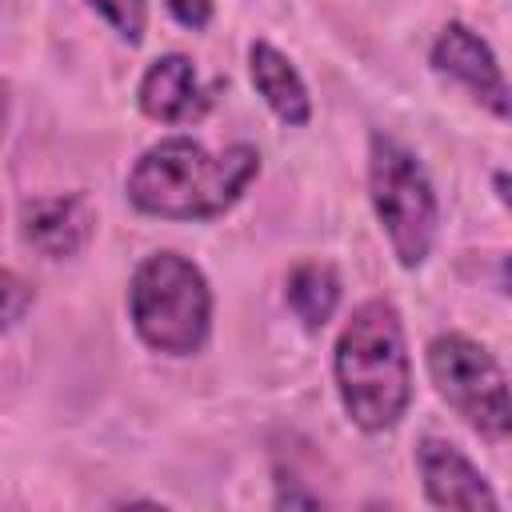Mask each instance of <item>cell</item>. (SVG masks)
Segmentation results:
<instances>
[{
  "label": "cell",
  "mask_w": 512,
  "mask_h": 512,
  "mask_svg": "<svg viewBox=\"0 0 512 512\" xmlns=\"http://www.w3.org/2000/svg\"><path fill=\"white\" fill-rule=\"evenodd\" d=\"M260 176L256 144H228L220 152L192 136H164L148 144L124 176V196L152 220H220L232 212Z\"/></svg>",
  "instance_id": "obj_1"
},
{
  "label": "cell",
  "mask_w": 512,
  "mask_h": 512,
  "mask_svg": "<svg viewBox=\"0 0 512 512\" xmlns=\"http://www.w3.org/2000/svg\"><path fill=\"white\" fill-rule=\"evenodd\" d=\"M332 380L344 416L376 436L392 432L412 408V356L400 308L368 296L344 320L332 348Z\"/></svg>",
  "instance_id": "obj_2"
},
{
  "label": "cell",
  "mask_w": 512,
  "mask_h": 512,
  "mask_svg": "<svg viewBox=\"0 0 512 512\" xmlns=\"http://www.w3.org/2000/svg\"><path fill=\"white\" fill-rule=\"evenodd\" d=\"M212 308V284L192 256L160 248L132 268L128 320L144 348L172 360L200 356L212 336Z\"/></svg>",
  "instance_id": "obj_3"
},
{
  "label": "cell",
  "mask_w": 512,
  "mask_h": 512,
  "mask_svg": "<svg viewBox=\"0 0 512 512\" xmlns=\"http://www.w3.org/2000/svg\"><path fill=\"white\" fill-rule=\"evenodd\" d=\"M368 204L400 268H420L440 232V200L420 156L388 132L368 136Z\"/></svg>",
  "instance_id": "obj_4"
},
{
  "label": "cell",
  "mask_w": 512,
  "mask_h": 512,
  "mask_svg": "<svg viewBox=\"0 0 512 512\" xmlns=\"http://www.w3.org/2000/svg\"><path fill=\"white\" fill-rule=\"evenodd\" d=\"M424 368L436 396L488 444H504L512 432V400L504 364L464 332H440L424 348Z\"/></svg>",
  "instance_id": "obj_5"
},
{
  "label": "cell",
  "mask_w": 512,
  "mask_h": 512,
  "mask_svg": "<svg viewBox=\"0 0 512 512\" xmlns=\"http://www.w3.org/2000/svg\"><path fill=\"white\" fill-rule=\"evenodd\" d=\"M428 64L436 76H444L448 84L464 88L484 112H492L496 120H508V108H512V96H508V80H504V68L492 52V44L468 28L464 20H448L432 48H428Z\"/></svg>",
  "instance_id": "obj_6"
},
{
  "label": "cell",
  "mask_w": 512,
  "mask_h": 512,
  "mask_svg": "<svg viewBox=\"0 0 512 512\" xmlns=\"http://www.w3.org/2000/svg\"><path fill=\"white\" fill-rule=\"evenodd\" d=\"M416 472L424 500L432 508H456V512H496L500 496L492 492L488 476L468 460L464 448H456L444 436H420L416 440Z\"/></svg>",
  "instance_id": "obj_7"
},
{
  "label": "cell",
  "mask_w": 512,
  "mask_h": 512,
  "mask_svg": "<svg viewBox=\"0 0 512 512\" xmlns=\"http://www.w3.org/2000/svg\"><path fill=\"white\" fill-rule=\"evenodd\" d=\"M24 248H32L44 260H68L88 248L96 236V208L84 192H52V196H32L20 204L16 216Z\"/></svg>",
  "instance_id": "obj_8"
},
{
  "label": "cell",
  "mask_w": 512,
  "mask_h": 512,
  "mask_svg": "<svg viewBox=\"0 0 512 512\" xmlns=\"http://www.w3.org/2000/svg\"><path fill=\"white\" fill-rule=\"evenodd\" d=\"M136 108L156 124H196L212 108V92L200 84V72L184 52H164L144 68Z\"/></svg>",
  "instance_id": "obj_9"
},
{
  "label": "cell",
  "mask_w": 512,
  "mask_h": 512,
  "mask_svg": "<svg viewBox=\"0 0 512 512\" xmlns=\"http://www.w3.org/2000/svg\"><path fill=\"white\" fill-rule=\"evenodd\" d=\"M248 80L256 88V96L268 104V112L288 124V128H304L312 120V96L308 84L300 76V68L272 44V40H252L248 44Z\"/></svg>",
  "instance_id": "obj_10"
},
{
  "label": "cell",
  "mask_w": 512,
  "mask_h": 512,
  "mask_svg": "<svg viewBox=\"0 0 512 512\" xmlns=\"http://www.w3.org/2000/svg\"><path fill=\"white\" fill-rule=\"evenodd\" d=\"M340 296H344V280L328 260H300L284 276V304L308 332H320L336 316Z\"/></svg>",
  "instance_id": "obj_11"
},
{
  "label": "cell",
  "mask_w": 512,
  "mask_h": 512,
  "mask_svg": "<svg viewBox=\"0 0 512 512\" xmlns=\"http://www.w3.org/2000/svg\"><path fill=\"white\" fill-rule=\"evenodd\" d=\"M88 8L132 48L148 32V0H88Z\"/></svg>",
  "instance_id": "obj_12"
},
{
  "label": "cell",
  "mask_w": 512,
  "mask_h": 512,
  "mask_svg": "<svg viewBox=\"0 0 512 512\" xmlns=\"http://www.w3.org/2000/svg\"><path fill=\"white\" fill-rule=\"evenodd\" d=\"M36 304V288L28 276L12 272V268H0V336L12 332Z\"/></svg>",
  "instance_id": "obj_13"
},
{
  "label": "cell",
  "mask_w": 512,
  "mask_h": 512,
  "mask_svg": "<svg viewBox=\"0 0 512 512\" xmlns=\"http://www.w3.org/2000/svg\"><path fill=\"white\" fill-rule=\"evenodd\" d=\"M164 8L188 32H204L212 24V16H216V0H164Z\"/></svg>",
  "instance_id": "obj_14"
},
{
  "label": "cell",
  "mask_w": 512,
  "mask_h": 512,
  "mask_svg": "<svg viewBox=\"0 0 512 512\" xmlns=\"http://www.w3.org/2000/svg\"><path fill=\"white\" fill-rule=\"evenodd\" d=\"M496 196L500 204H508V172H496Z\"/></svg>",
  "instance_id": "obj_15"
}]
</instances>
